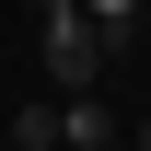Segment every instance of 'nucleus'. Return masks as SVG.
Masks as SVG:
<instances>
[{
  "mask_svg": "<svg viewBox=\"0 0 151 151\" xmlns=\"http://www.w3.org/2000/svg\"><path fill=\"white\" fill-rule=\"evenodd\" d=\"M35 12H70V0H35Z\"/></svg>",
  "mask_w": 151,
  "mask_h": 151,
  "instance_id": "obj_6",
  "label": "nucleus"
},
{
  "mask_svg": "<svg viewBox=\"0 0 151 151\" xmlns=\"http://www.w3.org/2000/svg\"><path fill=\"white\" fill-rule=\"evenodd\" d=\"M0 151H35V139H12V128H0Z\"/></svg>",
  "mask_w": 151,
  "mask_h": 151,
  "instance_id": "obj_5",
  "label": "nucleus"
},
{
  "mask_svg": "<svg viewBox=\"0 0 151 151\" xmlns=\"http://www.w3.org/2000/svg\"><path fill=\"white\" fill-rule=\"evenodd\" d=\"M47 151H58V139H47Z\"/></svg>",
  "mask_w": 151,
  "mask_h": 151,
  "instance_id": "obj_8",
  "label": "nucleus"
},
{
  "mask_svg": "<svg viewBox=\"0 0 151 151\" xmlns=\"http://www.w3.org/2000/svg\"><path fill=\"white\" fill-rule=\"evenodd\" d=\"M105 151H128V139H105Z\"/></svg>",
  "mask_w": 151,
  "mask_h": 151,
  "instance_id": "obj_7",
  "label": "nucleus"
},
{
  "mask_svg": "<svg viewBox=\"0 0 151 151\" xmlns=\"http://www.w3.org/2000/svg\"><path fill=\"white\" fill-rule=\"evenodd\" d=\"M128 151H151V105H139V128H128Z\"/></svg>",
  "mask_w": 151,
  "mask_h": 151,
  "instance_id": "obj_4",
  "label": "nucleus"
},
{
  "mask_svg": "<svg viewBox=\"0 0 151 151\" xmlns=\"http://www.w3.org/2000/svg\"><path fill=\"white\" fill-rule=\"evenodd\" d=\"M70 12H81V23H93V35H105V58H116V47H128V35H139V12H151V0H70Z\"/></svg>",
  "mask_w": 151,
  "mask_h": 151,
  "instance_id": "obj_3",
  "label": "nucleus"
},
{
  "mask_svg": "<svg viewBox=\"0 0 151 151\" xmlns=\"http://www.w3.org/2000/svg\"><path fill=\"white\" fill-rule=\"evenodd\" d=\"M47 116H58V151H105V139H116L105 81H81V93H47Z\"/></svg>",
  "mask_w": 151,
  "mask_h": 151,
  "instance_id": "obj_2",
  "label": "nucleus"
},
{
  "mask_svg": "<svg viewBox=\"0 0 151 151\" xmlns=\"http://www.w3.org/2000/svg\"><path fill=\"white\" fill-rule=\"evenodd\" d=\"M35 23H47V81H58V93L105 81V35H93L81 12H35Z\"/></svg>",
  "mask_w": 151,
  "mask_h": 151,
  "instance_id": "obj_1",
  "label": "nucleus"
}]
</instances>
